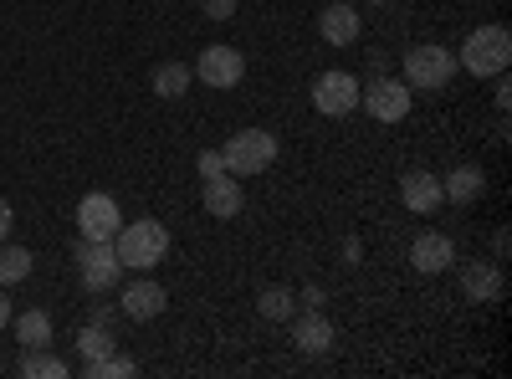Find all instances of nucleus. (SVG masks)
I'll return each instance as SVG.
<instances>
[{"label": "nucleus", "instance_id": "412c9836", "mask_svg": "<svg viewBox=\"0 0 512 379\" xmlns=\"http://www.w3.org/2000/svg\"><path fill=\"white\" fill-rule=\"evenodd\" d=\"M113 344H118V339H113V333H108L103 323H88V328L77 333V354H82V364L108 359V354H113Z\"/></svg>", "mask_w": 512, "mask_h": 379}, {"label": "nucleus", "instance_id": "aec40b11", "mask_svg": "<svg viewBox=\"0 0 512 379\" xmlns=\"http://www.w3.org/2000/svg\"><path fill=\"white\" fill-rule=\"evenodd\" d=\"M31 267H36V257H31L26 246H6V241H0V287L26 282V277H31Z\"/></svg>", "mask_w": 512, "mask_h": 379}, {"label": "nucleus", "instance_id": "1a4fd4ad", "mask_svg": "<svg viewBox=\"0 0 512 379\" xmlns=\"http://www.w3.org/2000/svg\"><path fill=\"white\" fill-rule=\"evenodd\" d=\"M118 226H123V216H118V200H113V195H103V190L82 195V205H77V231H82V241H113Z\"/></svg>", "mask_w": 512, "mask_h": 379}, {"label": "nucleus", "instance_id": "7ed1b4c3", "mask_svg": "<svg viewBox=\"0 0 512 379\" xmlns=\"http://www.w3.org/2000/svg\"><path fill=\"white\" fill-rule=\"evenodd\" d=\"M113 251H118V262L123 267H134V272H149L169 257V231L159 221H134V226H118L113 236Z\"/></svg>", "mask_w": 512, "mask_h": 379}, {"label": "nucleus", "instance_id": "423d86ee", "mask_svg": "<svg viewBox=\"0 0 512 379\" xmlns=\"http://www.w3.org/2000/svg\"><path fill=\"white\" fill-rule=\"evenodd\" d=\"M359 103L379 123H400L410 113V88H405V77H369L359 88Z\"/></svg>", "mask_w": 512, "mask_h": 379}, {"label": "nucleus", "instance_id": "a211bd4d", "mask_svg": "<svg viewBox=\"0 0 512 379\" xmlns=\"http://www.w3.org/2000/svg\"><path fill=\"white\" fill-rule=\"evenodd\" d=\"M11 328H16V344H21V349H47V344H52V318L41 313V308L16 313Z\"/></svg>", "mask_w": 512, "mask_h": 379}, {"label": "nucleus", "instance_id": "bb28decb", "mask_svg": "<svg viewBox=\"0 0 512 379\" xmlns=\"http://www.w3.org/2000/svg\"><path fill=\"white\" fill-rule=\"evenodd\" d=\"M492 103H497V113H507V108H512V88H507V72H497V98H492Z\"/></svg>", "mask_w": 512, "mask_h": 379}, {"label": "nucleus", "instance_id": "4be33fe9", "mask_svg": "<svg viewBox=\"0 0 512 379\" xmlns=\"http://www.w3.org/2000/svg\"><path fill=\"white\" fill-rule=\"evenodd\" d=\"M21 374L26 379H67V364L57 354H47V349H26L21 354Z\"/></svg>", "mask_w": 512, "mask_h": 379}, {"label": "nucleus", "instance_id": "a878e982", "mask_svg": "<svg viewBox=\"0 0 512 379\" xmlns=\"http://www.w3.org/2000/svg\"><path fill=\"white\" fill-rule=\"evenodd\" d=\"M205 16L210 21H231L236 16V0H205Z\"/></svg>", "mask_w": 512, "mask_h": 379}, {"label": "nucleus", "instance_id": "b1692460", "mask_svg": "<svg viewBox=\"0 0 512 379\" xmlns=\"http://www.w3.org/2000/svg\"><path fill=\"white\" fill-rule=\"evenodd\" d=\"M82 374H88V379H128V374H139V364L123 359V354H108L98 364H82Z\"/></svg>", "mask_w": 512, "mask_h": 379}, {"label": "nucleus", "instance_id": "f8f14e48", "mask_svg": "<svg viewBox=\"0 0 512 379\" xmlns=\"http://www.w3.org/2000/svg\"><path fill=\"white\" fill-rule=\"evenodd\" d=\"M441 175H425V170H410L400 180V205L410 210V216H431V210H441Z\"/></svg>", "mask_w": 512, "mask_h": 379}, {"label": "nucleus", "instance_id": "20e7f679", "mask_svg": "<svg viewBox=\"0 0 512 379\" xmlns=\"http://www.w3.org/2000/svg\"><path fill=\"white\" fill-rule=\"evenodd\" d=\"M400 72H405V88H410V93H415V88L425 93V88H446L461 67H456V52H451V47L425 41V47H410V52L400 57Z\"/></svg>", "mask_w": 512, "mask_h": 379}, {"label": "nucleus", "instance_id": "2f4dec72", "mask_svg": "<svg viewBox=\"0 0 512 379\" xmlns=\"http://www.w3.org/2000/svg\"><path fill=\"white\" fill-rule=\"evenodd\" d=\"M369 6H379V0H369Z\"/></svg>", "mask_w": 512, "mask_h": 379}, {"label": "nucleus", "instance_id": "dca6fc26", "mask_svg": "<svg viewBox=\"0 0 512 379\" xmlns=\"http://www.w3.org/2000/svg\"><path fill=\"white\" fill-rule=\"evenodd\" d=\"M164 308H169V298H164L159 282H128V287H123V313L134 318V323H149V318H159Z\"/></svg>", "mask_w": 512, "mask_h": 379}, {"label": "nucleus", "instance_id": "2eb2a0df", "mask_svg": "<svg viewBox=\"0 0 512 379\" xmlns=\"http://www.w3.org/2000/svg\"><path fill=\"white\" fill-rule=\"evenodd\" d=\"M461 292H466V303H502V267L497 262L461 267Z\"/></svg>", "mask_w": 512, "mask_h": 379}, {"label": "nucleus", "instance_id": "f3484780", "mask_svg": "<svg viewBox=\"0 0 512 379\" xmlns=\"http://www.w3.org/2000/svg\"><path fill=\"white\" fill-rule=\"evenodd\" d=\"M482 190H487V175L477 170V164H456V170L441 180V195H446L451 205H472Z\"/></svg>", "mask_w": 512, "mask_h": 379}, {"label": "nucleus", "instance_id": "9d476101", "mask_svg": "<svg viewBox=\"0 0 512 379\" xmlns=\"http://www.w3.org/2000/svg\"><path fill=\"white\" fill-rule=\"evenodd\" d=\"M410 267L425 272V277H436V272H451L456 267V241L446 231H420L410 241Z\"/></svg>", "mask_w": 512, "mask_h": 379}, {"label": "nucleus", "instance_id": "39448f33", "mask_svg": "<svg viewBox=\"0 0 512 379\" xmlns=\"http://www.w3.org/2000/svg\"><path fill=\"white\" fill-rule=\"evenodd\" d=\"M77 277H82L88 292H113L118 277H123V262H118L113 241H82L77 246Z\"/></svg>", "mask_w": 512, "mask_h": 379}, {"label": "nucleus", "instance_id": "5701e85b", "mask_svg": "<svg viewBox=\"0 0 512 379\" xmlns=\"http://www.w3.org/2000/svg\"><path fill=\"white\" fill-rule=\"evenodd\" d=\"M256 313H262L267 323H287L297 308H292V292L287 287H267L262 298H256Z\"/></svg>", "mask_w": 512, "mask_h": 379}, {"label": "nucleus", "instance_id": "f257e3e1", "mask_svg": "<svg viewBox=\"0 0 512 379\" xmlns=\"http://www.w3.org/2000/svg\"><path fill=\"white\" fill-rule=\"evenodd\" d=\"M456 67L472 72V77H497V72H507V67H512V36H507V26H477L472 36L461 41Z\"/></svg>", "mask_w": 512, "mask_h": 379}, {"label": "nucleus", "instance_id": "0eeeda50", "mask_svg": "<svg viewBox=\"0 0 512 379\" xmlns=\"http://www.w3.org/2000/svg\"><path fill=\"white\" fill-rule=\"evenodd\" d=\"M313 108L323 118H344L359 108V77L354 72H318L313 82Z\"/></svg>", "mask_w": 512, "mask_h": 379}, {"label": "nucleus", "instance_id": "9b49d317", "mask_svg": "<svg viewBox=\"0 0 512 379\" xmlns=\"http://www.w3.org/2000/svg\"><path fill=\"white\" fill-rule=\"evenodd\" d=\"M364 31V16L359 6H349V0H333V6L318 16V36L328 41V47H349V41H359Z\"/></svg>", "mask_w": 512, "mask_h": 379}, {"label": "nucleus", "instance_id": "c756f323", "mask_svg": "<svg viewBox=\"0 0 512 379\" xmlns=\"http://www.w3.org/2000/svg\"><path fill=\"white\" fill-rule=\"evenodd\" d=\"M11 318H16V308H11V298H6V287H0V328H11Z\"/></svg>", "mask_w": 512, "mask_h": 379}, {"label": "nucleus", "instance_id": "c85d7f7f", "mask_svg": "<svg viewBox=\"0 0 512 379\" xmlns=\"http://www.w3.org/2000/svg\"><path fill=\"white\" fill-rule=\"evenodd\" d=\"M369 77H390V52H369Z\"/></svg>", "mask_w": 512, "mask_h": 379}, {"label": "nucleus", "instance_id": "4468645a", "mask_svg": "<svg viewBox=\"0 0 512 379\" xmlns=\"http://www.w3.org/2000/svg\"><path fill=\"white\" fill-rule=\"evenodd\" d=\"M205 210L216 221H236L241 210H246V190H241V180L236 175H216V180H205Z\"/></svg>", "mask_w": 512, "mask_h": 379}, {"label": "nucleus", "instance_id": "7c9ffc66", "mask_svg": "<svg viewBox=\"0 0 512 379\" xmlns=\"http://www.w3.org/2000/svg\"><path fill=\"white\" fill-rule=\"evenodd\" d=\"M492 246H497V262H507V251H512V236H507V231H497V241H492Z\"/></svg>", "mask_w": 512, "mask_h": 379}, {"label": "nucleus", "instance_id": "f03ea898", "mask_svg": "<svg viewBox=\"0 0 512 379\" xmlns=\"http://www.w3.org/2000/svg\"><path fill=\"white\" fill-rule=\"evenodd\" d=\"M221 164H226V175L236 180H251V175H262L277 164V134L267 129H236V139L221 144Z\"/></svg>", "mask_w": 512, "mask_h": 379}, {"label": "nucleus", "instance_id": "6ab92c4d", "mask_svg": "<svg viewBox=\"0 0 512 379\" xmlns=\"http://www.w3.org/2000/svg\"><path fill=\"white\" fill-rule=\"evenodd\" d=\"M190 82H195V72L185 62H159L154 67V98H185Z\"/></svg>", "mask_w": 512, "mask_h": 379}, {"label": "nucleus", "instance_id": "cd10ccee", "mask_svg": "<svg viewBox=\"0 0 512 379\" xmlns=\"http://www.w3.org/2000/svg\"><path fill=\"white\" fill-rule=\"evenodd\" d=\"M11 226H16V210L11 200H0V241H11Z\"/></svg>", "mask_w": 512, "mask_h": 379}, {"label": "nucleus", "instance_id": "393cba45", "mask_svg": "<svg viewBox=\"0 0 512 379\" xmlns=\"http://www.w3.org/2000/svg\"><path fill=\"white\" fill-rule=\"evenodd\" d=\"M195 170H200V180H216V175H226V164H221V149H205V154L195 159Z\"/></svg>", "mask_w": 512, "mask_h": 379}, {"label": "nucleus", "instance_id": "ddd939ff", "mask_svg": "<svg viewBox=\"0 0 512 379\" xmlns=\"http://www.w3.org/2000/svg\"><path fill=\"white\" fill-rule=\"evenodd\" d=\"M292 344L303 349L308 359L328 354V349H333V323H328L318 308H308V313H292Z\"/></svg>", "mask_w": 512, "mask_h": 379}, {"label": "nucleus", "instance_id": "6e6552de", "mask_svg": "<svg viewBox=\"0 0 512 379\" xmlns=\"http://www.w3.org/2000/svg\"><path fill=\"white\" fill-rule=\"evenodd\" d=\"M205 88H236V82L246 77V57L236 52V47H226V41H216V47H205L200 57H195V67H190Z\"/></svg>", "mask_w": 512, "mask_h": 379}]
</instances>
